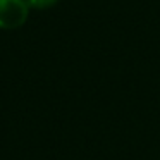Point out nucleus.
I'll use <instances>...</instances> for the list:
<instances>
[{
  "label": "nucleus",
  "instance_id": "2",
  "mask_svg": "<svg viewBox=\"0 0 160 160\" xmlns=\"http://www.w3.org/2000/svg\"><path fill=\"white\" fill-rule=\"evenodd\" d=\"M28 4L31 9L43 11V9H50V7H53V5H57L59 0H28Z\"/></svg>",
  "mask_w": 160,
  "mask_h": 160
},
{
  "label": "nucleus",
  "instance_id": "1",
  "mask_svg": "<svg viewBox=\"0 0 160 160\" xmlns=\"http://www.w3.org/2000/svg\"><path fill=\"white\" fill-rule=\"evenodd\" d=\"M28 0H0V29H18L29 18Z\"/></svg>",
  "mask_w": 160,
  "mask_h": 160
}]
</instances>
